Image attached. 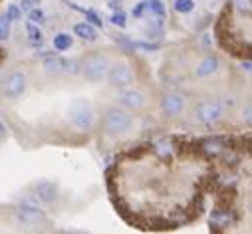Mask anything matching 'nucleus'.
Returning <instances> with one entry per match:
<instances>
[{"label": "nucleus", "instance_id": "1", "mask_svg": "<svg viewBox=\"0 0 252 234\" xmlns=\"http://www.w3.org/2000/svg\"><path fill=\"white\" fill-rule=\"evenodd\" d=\"M101 125H103V131L107 135H125L129 133L131 127H133V117L129 115L127 109L123 107H107L105 113H103V119H101Z\"/></svg>", "mask_w": 252, "mask_h": 234}, {"label": "nucleus", "instance_id": "2", "mask_svg": "<svg viewBox=\"0 0 252 234\" xmlns=\"http://www.w3.org/2000/svg\"><path fill=\"white\" fill-rule=\"evenodd\" d=\"M68 119L80 131H92L95 125V111L88 97H78L68 107Z\"/></svg>", "mask_w": 252, "mask_h": 234}, {"label": "nucleus", "instance_id": "3", "mask_svg": "<svg viewBox=\"0 0 252 234\" xmlns=\"http://www.w3.org/2000/svg\"><path fill=\"white\" fill-rule=\"evenodd\" d=\"M107 68H109V60H107V56H103V54H90L82 62V74L92 84L101 82L105 78V74H107Z\"/></svg>", "mask_w": 252, "mask_h": 234}, {"label": "nucleus", "instance_id": "4", "mask_svg": "<svg viewBox=\"0 0 252 234\" xmlns=\"http://www.w3.org/2000/svg\"><path fill=\"white\" fill-rule=\"evenodd\" d=\"M28 88V78L22 72H12L4 80H0V97L2 99H18Z\"/></svg>", "mask_w": 252, "mask_h": 234}, {"label": "nucleus", "instance_id": "5", "mask_svg": "<svg viewBox=\"0 0 252 234\" xmlns=\"http://www.w3.org/2000/svg\"><path fill=\"white\" fill-rule=\"evenodd\" d=\"M14 218L22 226H40V224H44L48 220V214L42 208H38L36 205L22 203L20 206L14 208Z\"/></svg>", "mask_w": 252, "mask_h": 234}, {"label": "nucleus", "instance_id": "6", "mask_svg": "<svg viewBox=\"0 0 252 234\" xmlns=\"http://www.w3.org/2000/svg\"><path fill=\"white\" fill-rule=\"evenodd\" d=\"M105 78H107V82H109L111 88L123 89V88H127V86L133 82V72H131L129 64H125V62H115V64H109Z\"/></svg>", "mask_w": 252, "mask_h": 234}, {"label": "nucleus", "instance_id": "7", "mask_svg": "<svg viewBox=\"0 0 252 234\" xmlns=\"http://www.w3.org/2000/svg\"><path fill=\"white\" fill-rule=\"evenodd\" d=\"M220 117H222V105L219 101H201L195 109V119L203 125H215L220 121Z\"/></svg>", "mask_w": 252, "mask_h": 234}, {"label": "nucleus", "instance_id": "8", "mask_svg": "<svg viewBox=\"0 0 252 234\" xmlns=\"http://www.w3.org/2000/svg\"><path fill=\"white\" fill-rule=\"evenodd\" d=\"M32 193H34V197H36L40 203L52 205V203H56L58 197H60V187H58V183H54V181L42 179V181H36V183L32 185Z\"/></svg>", "mask_w": 252, "mask_h": 234}, {"label": "nucleus", "instance_id": "9", "mask_svg": "<svg viewBox=\"0 0 252 234\" xmlns=\"http://www.w3.org/2000/svg\"><path fill=\"white\" fill-rule=\"evenodd\" d=\"M159 107L165 117H179V115H183V111L187 107V99L179 93H165L159 99Z\"/></svg>", "mask_w": 252, "mask_h": 234}, {"label": "nucleus", "instance_id": "10", "mask_svg": "<svg viewBox=\"0 0 252 234\" xmlns=\"http://www.w3.org/2000/svg\"><path fill=\"white\" fill-rule=\"evenodd\" d=\"M117 103H119V107L127 109V111H139L145 107L147 97L137 89H123L117 93Z\"/></svg>", "mask_w": 252, "mask_h": 234}, {"label": "nucleus", "instance_id": "11", "mask_svg": "<svg viewBox=\"0 0 252 234\" xmlns=\"http://www.w3.org/2000/svg\"><path fill=\"white\" fill-rule=\"evenodd\" d=\"M219 66H220V62H219L217 56H207L205 60L197 66L195 74H197V78H207V76H213L219 70Z\"/></svg>", "mask_w": 252, "mask_h": 234}, {"label": "nucleus", "instance_id": "12", "mask_svg": "<svg viewBox=\"0 0 252 234\" xmlns=\"http://www.w3.org/2000/svg\"><path fill=\"white\" fill-rule=\"evenodd\" d=\"M74 34H76L78 38L86 40V42H95V40H97V30H95V26H92L90 22H80V24H76V26H74Z\"/></svg>", "mask_w": 252, "mask_h": 234}, {"label": "nucleus", "instance_id": "13", "mask_svg": "<svg viewBox=\"0 0 252 234\" xmlns=\"http://www.w3.org/2000/svg\"><path fill=\"white\" fill-rule=\"evenodd\" d=\"M52 46L58 52H66V50H70L74 46V36H70L68 32H58L54 36V40H52Z\"/></svg>", "mask_w": 252, "mask_h": 234}, {"label": "nucleus", "instance_id": "14", "mask_svg": "<svg viewBox=\"0 0 252 234\" xmlns=\"http://www.w3.org/2000/svg\"><path fill=\"white\" fill-rule=\"evenodd\" d=\"M26 34H28L30 46H34V48H38V46L44 42V34H42V30L38 28V24L28 22V24H26Z\"/></svg>", "mask_w": 252, "mask_h": 234}, {"label": "nucleus", "instance_id": "15", "mask_svg": "<svg viewBox=\"0 0 252 234\" xmlns=\"http://www.w3.org/2000/svg\"><path fill=\"white\" fill-rule=\"evenodd\" d=\"M62 72L68 76H80L82 74V60L70 58V60H62Z\"/></svg>", "mask_w": 252, "mask_h": 234}, {"label": "nucleus", "instance_id": "16", "mask_svg": "<svg viewBox=\"0 0 252 234\" xmlns=\"http://www.w3.org/2000/svg\"><path fill=\"white\" fill-rule=\"evenodd\" d=\"M44 70H46L48 76H58V74H62V58H58V56L46 58V60H44Z\"/></svg>", "mask_w": 252, "mask_h": 234}, {"label": "nucleus", "instance_id": "17", "mask_svg": "<svg viewBox=\"0 0 252 234\" xmlns=\"http://www.w3.org/2000/svg\"><path fill=\"white\" fill-rule=\"evenodd\" d=\"M145 6L151 14H155L157 18H165L167 16V10H165V4L163 0H145Z\"/></svg>", "mask_w": 252, "mask_h": 234}, {"label": "nucleus", "instance_id": "18", "mask_svg": "<svg viewBox=\"0 0 252 234\" xmlns=\"http://www.w3.org/2000/svg\"><path fill=\"white\" fill-rule=\"evenodd\" d=\"M173 6H175V10L179 14H189V12L195 10V2H193V0H175Z\"/></svg>", "mask_w": 252, "mask_h": 234}, {"label": "nucleus", "instance_id": "19", "mask_svg": "<svg viewBox=\"0 0 252 234\" xmlns=\"http://www.w3.org/2000/svg\"><path fill=\"white\" fill-rule=\"evenodd\" d=\"M74 6V4H72ZM76 10H80V12H84L86 14V20H90V24L92 26H103V20H101V16L97 14V12H94V10H86V8H78V6H74Z\"/></svg>", "mask_w": 252, "mask_h": 234}, {"label": "nucleus", "instance_id": "20", "mask_svg": "<svg viewBox=\"0 0 252 234\" xmlns=\"http://www.w3.org/2000/svg\"><path fill=\"white\" fill-rule=\"evenodd\" d=\"M28 18H30L32 24H44V22H46V14H44V10H42L40 6L28 10Z\"/></svg>", "mask_w": 252, "mask_h": 234}, {"label": "nucleus", "instance_id": "21", "mask_svg": "<svg viewBox=\"0 0 252 234\" xmlns=\"http://www.w3.org/2000/svg\"><path fill=\"white\" fill-rule=\"evenodd\" d=\"M109 20H111V24L117 26V28H125V26H127V16H125V12H121V10H115Z\"/></svg>", "mask_w": 252, "mask_h": 234}, {"label": "nucleus", "instance_id": "22", "mask_svg": "<svg viewBox=\"0 0 252 234\" xmlns=\"http://www.w3.org/2000/svg\"><path fill=\"white\" fill-rule=\"evenodd\" d=\"M4 16H6V18H8L10 22H18V20L22 18V10L18 8V4H10V6L6 8Z\"/></svg>", "mask_w": 252, "mask_h": 234}, {"label": "nucleus", "instance_id": "23", "mask_svg": "<svg viewBox=\"0 0 252 234\" xmlns=\"http://www.w3.org/2000/svg\"><path fill=\"white\" fill-rule=\"evenodd\" d=\"M10 20L2 14V16H0V40H6L8 36H10Z\"/></svg>", "mask_w": 252, "mask_h": 234}, {"label": "nucleus", "instance_id": "24", "mask_svg": "<svg viewBox=\"0 0 252 234\" xmlns=\"http://www.w3.org/2000/svg\"><path fill=\"white\" fill-rule=\"evenodd\" d=\"M38 4H40V0H18V8H20L22 12H28V10L36 8Z\"/></svg>", "mask_w": 252, "mask_h": 234}, {"label": "nucleus", "instance_id": "25", "mask_svg": "<svg viewBox=\"0 0 252 234\" xmlns=\"http://www.w3.org/2000/svg\"><path fill=\"white\" fill-rule=\"evenodd\" d=\"M145 10H147V6H145V0H143V2H139V4L133 8V16H135V18H141Z\"/></svg>", "mask_w": 252, "mask_h": 234}, {"label": "nucleus", "instance_id": "26", "mask_svg": "<svg viewBox=\"0 0 252 234\" xmlns=\"http://www.w3.org/2000/svg\"><path fill=\"white\" fill-rule=\"evenodd\" d=\"M135 46H137V48H141V50H149V52H151V50H157V48H159L157 44H135Z\"/></svg>", "mask_w": 252, "mask_h": 234}, {"label": "nucleus", "instance_id": "27", "mask_svg": "<svg viewBox=\"0 0 252 234\" xmlns=\"http://www.w3.org/2000/svg\"><path fill=\"white\" fill-rule=\"evenodd\" d=\"M119 2H121V0H107V4H109L113 10H115V8L119 10Z\"/></svg>", "mask_w": 252, "mask_h": 234}, {"label": "nucleus", "instance_id": "28", "mask_svg": "<svg viewBox=\"0 0 252 234\" xmlns=\"http://www.w3.org/2000/svg\"><path fill=\"white\" fill-rule=\"evenodd\" d=\"M6 137V127L2 125V121H0V141H2Z\"/></svg>", "mask_w": 252, "mask_h": 234}, {"label": "nucleus", "instance_id": "29", "mask_svg": "<svg viewBox=\"0 0 252 234\" xmlns=\"http://www.w3.org/2000/svg\"><path fill=\"white\" fill-rule=\"evenodd\" d=\"M28 234H46V232H44L42 228H38V226H34V230H30Z\"/></svg>", "mask_w": 252, "mask_h": 234}]
</instances>
